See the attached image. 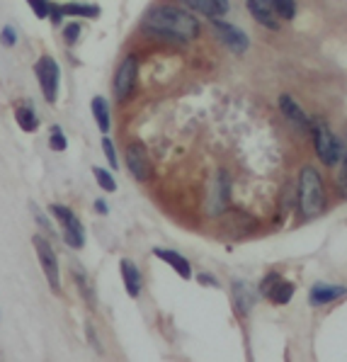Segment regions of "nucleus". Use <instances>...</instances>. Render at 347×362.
Here are the masks:
<instances>
[{"label":"nucleus","mask_w":347,"mask_h":362,"mask_svg":"<svg viewBox=\"0 0 347 362\" xmlns=\"http://www.w3.org/2000/svg\"><path fill=\"white\" fill-rule=\"evenodd\" d=\"M64 18H100V5L95 3H64L56 5L52 3V25H61Z\"/></svg>","instance_id":"obj_11"},{"label":"nucleus","mask_w":347,"mask_h":362,"mask_svg":"<svg viewBox=\"0 0 347 362\" xmlns=\"http://www.w3.org/2000/svg\"><path fill=\"white\" fill-rule=\"evenodd\" d=\"M211 27H214L216 37L221 39V44H226L231 52L236 54H245L250 47V39L245 35L243 30H238L236 25H231V22H223L219 18H211Z\"/></svg>","instance_id":"obj_9"},{"label":"nucleus","mask_w":347,"mask_h":362,"mask_svg":"<svg viewBox=\"0 0 347 362\" xmlns=\"http://www.w3.org/2000/svg\"><path fill=\"white\" fill-rule=\"evenodd\" d=\"M248 13L253 15L257 25L267 27V30H279V15L274 13L270 0H248Z\"/></svg>","instance_id":"obj_12"},{"label":"nucleus","mask_w":347,"mask_h":362,"mask_svg":"<svg viewBox=\"0 0 347 362\" xmlns=\"http://www.w3.org/2000/svg\"><path fill=\"white\" fill-rule=\"evenodd\" d=\"M136 76H139V59L136 57H127L117 66V74H114V98L117 103H124V100L131 95L134 86H136Z\"/></svg>","instance_id":"obj_7"},{"label":"nucleus","mask_w":347,"mask_h":362,"mask_svg":"<svg viewBox=\"0 0 347 362\" xmlns=\"http://www.w3.org/2000/svg\"><path fill=\"white\" fill-rule=\"evenodd\" d=\"M90 112L95 117V122H98V129L102 134L110 132L112 127V117H110V103L105 100L102 95H95L93 103H90Z\"/></svg>","instance_id":"obj_18"},{"label":"nucleus","mask_w":347,"mask_h":362,"mask_svg":"<svg viewBox=\"0 0 347 362\" xmlns=\"http://www.w3.org/2000/svg\"><path fill=\"white\" fill-rule=\"evenodd\" d=\"M32 246L37 250V258H39V265H42V272L47 277L49 287L54 292H61V270H59V258H56V250L42 233L32 236Z\"/></svg>","instance_id":"obj_5"},{"label":"nucleus","mask_w":347,"mask_h":362,"mask_svg":"<svg viewBox=\"0 0 347 362\" xmlns=\"http://www.w3.org/2000/svg\"><path fill=\"white\" fill-rule=\"evenodd\" d=\"M127 163H129V173H131L139 182H148L151 175H153L151 156H148L146 146H143L141 141H134L127 146Z\"/></svg>","instance_id":"obj_8"},{"label":"nucleus","mask_w":347,"mask_h":362,"mask_svg":"<svg viewBox=\"0 0 347 362\" xmlns=\"http://www.w3.org/2000/svg\"><path fill=\"white\" fill-rule=\"evenodd\" d=\"M95 211H98V214H107V204H105V199H95Z\"/></svg>","instance_id":"obj_30"},{"label":"nucleus","mask_w":347,"mask_h":362,"mask_svg":"<svg viewBox=\"0 0 347 362\" xmlns=\"http://www.w3.org/2000/svg\"><path fill=\"white\" fill-rule=\"evenodd\" d=\"M338 187L343 192V197H347V156H343V168L338 173Z\"/></svg>","instance_id":"obj_29"},{"label":"nucleus","mask_w":347,"mask_h":362,"mask_svg":"<svg viewBox=\"0 0 347 362\" xmlns=\"http://www.w3.org/2000/svg\"><path fill=\"white\" fill-rule=\"evenodd\" d=\"M311 134H313V146H316L318 158L326 165H335L343 158V144L340 139L330 132V127L323 119H313L311 122Z\"/></svg>","instance_id":"obj_4"},{"label":"nucleus","mask_w":347,"mask_h":362,"mask_svg":"<svg viewBox=\"0 0 347 362\" xmlns=\"http://www.w3.org/2000/svg\"><path fill=\"white\" fill-rule=\"evenodd\" d=\"M326 207V192H323L321 173L313 165H306L299 173V209L304 219H316Z\"/></svg>","instance_id":"obj_2"},{"label":"nucleus","mask_w":347,"mask_h":362,"mask_svg":"<svg viewBox=\"0 0 347 362\" xmlns=\"http://www.w3.org/2000/svg\"><path fill=\"white\" fill-rule=\"evenodd\" d=\"M49 214L56 219L61 231V238L69 248L81 250L86 246V226L81 224V219L76 216V211H71L64 204H49Z\"/></svg>","instance_id":"obj_3"},{"label":"nucleus","mask_w":347,"mask_h":362,"mask_svg":"<svg viewBox=\"0 0 347 362\" xmlns=\"http://www.w3.org/2000/svg\"><path fill=\"white\" fill-rule=\"evenodd\" d=\"M0 44H3V47H8V49L18 44V32H15L13 25H5L3 30H0Z\"/></svg>","instance_id":"obj_26"},{"label":"nucleus","mask_w":347,"mask_h":362,"mask_svg":"<svg viewBox=\"0 0 347 362\" xmlns=\"http://www.w3.org/2000/svg\"><path fill=\"white\" fill-rule=\"evenodd\" d=\"M66 146H69V139H66V134L61 127H52V134H49V148L52 151H66Z\"/></svg>","instance_id":"obj_23"},{"label":"nucleus","mask_w":347,"mask_h":362,"mask_svg":"<svg viewBox=\"0 0 347 362\" xmlns=\"http://www.w3.org/2000/svg\"><path fill=\"white\" fill-rule=\"evenodd\" d=\"M30 209H32V214H35V216H37V224H39V226H42V229H44V231H47V233H49V236H54V233H56V229H54V226H52V224H49V219H47V216H44V214H42V209H39V207H37V204H30Z\"/></svg>","instance_id":"obj_28"},{"label":"nucleus","mask_w":347,"mask_h":362,"mask_svg":"<svg viewBox=\"0 0 347 362\" xmlns=\"http://www.w3.org/2000/svg\"><path fill=\"white\" fill-rule=\"evenodd\" d=\"M119 272H122V280H124V289L129 292V297L136 299L143 289V280H141V272H139L136 263L129 260V258H122L119 260Z\"/></svg>","instance_id":"obj_13"},{"label":"nucleus","mask_w":347,"mask_h":362,"mask_svg":"<svg viewBox=\"0 0 347 362\" xmlns=\"http://www.w3.org/2000/svg\"><path fill=\"white\" fill-rule=\"evenodd\" d=\"M182 3L206 18H221L228 13V0H182Z\"/></svg>","instance_id":"obj_17"},{"label":"nucleus","mask_w":347,"mask_h":362,"mask_svg":"<svg viewBox=\"0 0 347 362\" xmlns=\"http://www.w3.org/2000/svg\"><path fill=\"white\" fill-rule=\"evenodd\" d=\"M27 5H30L32 13H35L39 20H47L49 15H52V3H49V0H27Z\"/></svg>","instance_id":"obj_25"},{"label":"nucleus","mask_w":347,"mask_h":362,"mask_svg":"<svg viewBox=\"0 0 347 362\" xmlns=\"http://www.w3.org/2000/svg\"><path fill=\"white\" fill-rule=\"evenodd\" d=\"M102 151H105V158L110 160V168L112 170L119 168V158H117V151H114V141H112L107 134L102 136Z\"/></svg>","instance_id":"obj_24"},{"label":"nucleus","mask_w":347,"mask_h":362,"mask_svg":"<svg viewBox=\"0 0 347 362\" xmlns=\"http://www.w3.org/2000/svg\"><path fill=\"white\" fill-rule=\"evenodd\" d=\"M270 5L282 20H294L296 18V0H270Z\"/></svg>","instance_id":"obj_21"},{"label":"nucleus","mask_w":347,"mask_h":362,"mask_svg":"<svg viewBox=\"0 0 347 362\" xmlns=\"http://www.w3.org/2000/svg\"><path fill=\"white\" fill-rule=\"evenodd\" d=\"M155 258H160L163 263H167L172 267V270L177 272V275L182 277V280H189L192 277V265H189L187 258H182L180 253H175V250H163V248H155L153 250Z\"/></svg>","instance_id":"obj_16"},{"label":"nucleus","mask_w":347,"mask_h":362,"mask_svg":"<svg viewBox=\"0 0 347 362\" xmlns=\"http://www.w3.org/2000/svg\"><path fill=\"white\" fill-rule=\"evenodd\" d=\"M233 299H236V309L240 311V314H248L255 304L253 289H250L248 285H243V282H233Z\"/></svg>","instance_id":"obj_20"},{"label":"nucleus","mask_w":347,"mask_h":362,"mask_svg":"<svg viewBox=\"0 0 347 362\" xmlns=\"http://www.w3.org/2000/svg\"><path fill=\"white\" fill-rule=\"evenodd\" d=\"M279 110H282V115L287 117L292 124L299 127V129H311V119L306 117L304 107H301L292 95H279Z\"/></svg>","instance_id":"obj_14"},{"label":"nucleus","mask_w":347,"mask_h":362,"mask_svg":"<svg viewBox=\"0 0 347 362\" xmlns=\"http://www.w3.org/2000/svg\"><path fill=\"white\" fill-rule=\"evenodd\" d=\"M78 37H81V25L78 22H69V25L64 27V39H66V44H73L78 42Z\"/></svg>","instance_id":"obj_27"},{"label":"nucleus","mask_w":347,"mask_h":362,"mask_svg":"<svg viewBox=\"0 0 347 362\" xmlns=\"http://www.w3.org/2000/svg\"><path fill=\"white\" fill-rule=\"evenodd\" d=\"M15 119H18L20 129L27 132V134H32V132L39 129V117L35 112V107H32V105H27V103L15 107Z\"/></svg>","instance_id":"obj_19"},{"label":"nucleus","mask_w":347,"mask_h":362,"mask_svg":"<svg viewBox=\"0 0 347 362\" xmlns=\"http://www.w3.org/2000/svg\"><path fill=\"white\" fill-rule=\"evenodd\" d=\"M141 30L146 32V35L167 39V42L187 44L199 37L201 25L189 10L175 8V5H153V8L143 15Z\"/></svg>","instance_id":"obj_1"},{"label":"nucleus","mask_w":347,"mask_h":362,"mask_svg":"<svg viewBox=\"0 0 347 362\" xmlns=\"http://www.w3.org/2000/svg\"><path fill=\"white\" fill-rule=\"evenodd\" d=\"M93 175H95L98 185L102 187L105 192H117V180H114V175H110V170H105V168H93Z\"/></svg>","instance_id":"obj_22"},{"label":"nucleus","mask_w":347,"mask_h":362,"mask_svg":"<svg viewBox=\"0 0 347 362\" xmlns=\"http://www.w3.org/2000/svg\"><path fill=\"white\" fill-rule=\"evenodd\" d=\"M347 294L345 287H338V285H316L311 289L309 294V302L311 306H326V304H333L338 299H343Z\"/></svg>","instance_id":"obj_15"},{"label":"nucleus","mask_w":347,"mask_h":362,"mask_svg":"<svg viewBox=\"0 0 347 362\" xmlns=\"http://www.w3.org/2000/svg\"><path fill=\"white\" fill-rule=\"evenodd\" d=\"M260 292L265 294L267 299H272L274 304H289L296 292V287L292 282H287L282 275H277V272H270V275L262 277L260 282Z\"/></svg>","instance_id":"obj_10"},{"label":"nucleus","mask_w":347,"mask_h":362,"mask_svg":"<svg viewBox=\"0 0 347 362\" xmlns=\"http://www.w3.org/2000/svg\"><path fill=\"white\" fill-rule=\"evenodd\" d=\"M35 76L42 88V95L49 105H54L59 100V86H61V69L52 57H42L35 64Z\"/></svg>","instance_id":"obj_6"},{"label":"nucleus","mask_w":347,"mask_h":362,"mask_svg":"<svg viewBox=\"0 0 347 362\" xmlns=\"http://www.w3.org/2000/svg\"><path fill=\"white\" fill-rule=\"evenodd\" d=\"M199 282H201V285H206V282H209V285L219 287V282H214V277H209V275H199Z\"/></svg>","instance_id":"obj_31"}]
</instances>
